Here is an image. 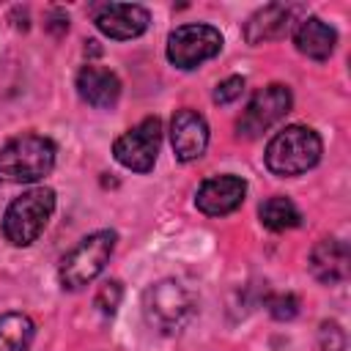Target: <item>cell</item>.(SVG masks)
<instances>
[{
	"instance_id": "obj_12",
	"label": "cell",
	"mask_w": 351,
	"mask_h": 351,
	"mask_svg": "<svg viewBox=\"0 0 351 351\" xmlns=\"http://www.w3.org/2000/svg\"><path fill=\"white\" fill-rule=\"evenodd\" d=\"M348 263H351L348 244L337 239H324L310 252V271L315 274V280L326 285L343 282L348 277Z\"/></svg>"
},
{
	"instance_id": "obj_11",
	"label": "cell",
	"mask_w": 351,
	"mask_h": 351,
	"mask_svg": "<svg viewBox=\"0 0 351 351\" xmlns=\"http://www.w3.org/2000/svg\"><path fill=\"white\" fill-rule=\"evenodd\" d=\"M170 140H173V151L181 162H192V159L203 156V151L208 145V126H206L203 115L195 110H178L170 123Z\"/></svg>"
},
{
	"instance_id": "obj_7",
	"label": "cell",
	"mask_w": 351,
	"mask_h": 351,
	"mask_svg": "<svg viewBox=\"0 0 351 351\" xmlns=\"http://www.w3.org/2000/svg\"><path fill=\"white\" fill-rule=\"evenodd\" d=\"M143 310H145V318L156 329L173 332L186 321V315L192 310V302H189V293L181 288V282L162 280V282H156V285H151L145 291Z\"/></svg>"
},
{
	"instance_id": "obj_13",
	"label": "cell",
	"mask_w": 351,
	"mask_h": 351,
	"mask_svg": "<svg viewBox=\"0 0 351 351\" xmlns=\"http://www.w3.org/2000/svg\"><path fill=\"white\" fill-rule=\"evenodd\" d=\"M77 90H80V96L88 104H93L99 110H107L121 96V80L110 69H101V66L88 63L77 74Z\"/></svg>"
},
{
	"instance_id": "obj_20",
	"label": "cell",
	"mask_w": 351,
	"mask_h": 351,
	"mask_svg": "<svg viewBox=\"0 0 351 351\" xmlns=\"http://www.w3.org/2000/svg\"><path fill=\"white\" fill-rule=\"evenodd\" d=\"M241 90H244V80H241V77H228L225 82H219V85H217V90H214V101L228 104V101L239 99V96H241Z\"/></svg>"
},
{
	"instance_id": "obj_19",
	"label": "cell",
	"mask_w": 351,
	"mask_h": 351,
	"mask_svg": "<svg viewBox=\"0 0 351 351\" xmlns=\"http://www.w3.org/2000/svg\"><path fill=\"white\" fill-rule=\"evenodd\" d=\"M118 302H121V282H115V280L104 282V285L99 288V293H96V307H99L104 315H112L115 307H118Z\"/></svg>"
},
{
	"instance_id": "obj_16",
	"label": "cell",
	"mask_w": 351,
	"mask_h": 351,
	"mask_svg": "<svg viewBox=\"0 0 351 351\" xmlns=\"http://www.w3.org/2000/svg\"><path fill=\"white\" fill-rule=\"evenodd\" d=\"M33 335L36 326L25 313L0 315V351H27Z\"/></svg>"
},
{
	"instance_id": "obj_21",
	"label": "cell",
	"mask_w": 351,
	"mask_h": 351,
	"mask_svg": "<svg viewBox=\"0 0 351 351\" xmlns=\"http://www.w3.org/2000/svg\"><path fill=\"white\" fill-rule=\"evenodd\" d=\"M321 346H324V351H343L346 348V335L335 321L321 326Z\"/></svg>"
},
{
	"instance_id": "obj_2",
	"label": "cell",
	"mask_w": 351,
	"mask_h": 351,
	"mask_svg": "<svg viewBox=\"0 0 351 351\" xmlns=\"http://www.w3.org/2000/svg\"><path fill=\"white\" fill-rule=\"evenodd\" d=\"M321 159V137L310 126H285L266 148V167L277 176H299Z\"/></svg>"
},
{
	"instance_id": "obj_6",
	"label": "cell",
	"mask_w": 351,
	"mask_h": 351,
	"mask_svg": "<svg viewBox=\"0 0 351 351\" xmlns=\"http://www.w3.org/2000/svg\"><path fill=\"white\" fill-rule=\"evenodd\" d=\"M159 145H162V121L145 118L134 129H129L126 134H121L115 140L112 156L118 159V165H123L134 173H145L154 167Z\"/></svg>"
},
{
	"instance_id": "obj_1",
	"label": "cell",
	"mask_w": 351,
	"mask_h": 351,
	"mask_svg": "<svg viewBox=\"0 0 351 351\" xmlns=\"http://www.w3.org/2000/svg\"><path fill=\"white\" fill-rule=\"evenodd\" d=\"M55 167V145L41 134H25L0 148V181L30 184Z\"/></svg>"
},
{
	"instance_id": "obj_10",
	"label": "cell",
	"mask_w": 351,
	"mask_h": 351,
	"mask_svg": "<svg viewBox=\"0 0 351 351\" xmlns=\"http://www.w3.org/2000/svg\"><path fill=\"white\" fill-rule=\"evenodd\" d=\"M244 195H247V184L239 176H217V178H208L200 184L195 203L203 214L222 217V214L236 211L241 206Z\"/></svg>"
},
{
	"instance_id": "obj_14",
	"label": "cell",
	"mask_w": 351,
	"mask_h": 351,
	"mask_svg": "<svg viewBox=\"0 0 351 351\" xmlns=\"http://www.w3.org/2000/svg\"><path fill=\"white\" fill-rule=\"evenodd\" d=\"M293 11H296L293 5H280V3H271L261 11H255L250 16V22L244 25V38L250 44H263V41L282 38L291 27Z\"/></svg>"
},
{
	"instance_id": "obj_18",
	"label": "cell",
	"mask_w": 351,
	"mask_h": 351,
	"mask_svg": "<svg viewBox=\"0 0 351 351\" xmlns=\"http://www.w3.org/2000/svg\"><path fill=\"white\" fill-rule=\"evenodd\" d=\"M266 307H269V313H271L274 318L288 321V318H293V315L299 313V299H296L293 293H277V296H271V299L266 302Z\"/></svg>"
},
{
	"instance_id": "obj_15",
	"label": "cell",
	"mask_w": 351,
	"mask_h": 351,
	"mask_svg": "<svg viewBox=\"0 0 351 351\" xmlns=\"http://www.w3.org/2000/svg\"><path fill=\"white\" fill-rule=\"evenodd\" d=\"M293 41H296V49L313 60H324L332 55L335 44H337V33L321 22L318 16H307L299 22L296 33H293Z\"/></svg>"
},
{
	"instance_id": "obj_17",
	"label": "cell",
	"mask_w": 351,
	"mask_h": 351,
	"mask_svg": "<svg viewBox=\"0 0 351 351\" xmlns=\"http://www.w3.org/2000/svg\"><path fill=\"white\" fill-rule=\"evenodd\" d=\"M261 222L269 228V230H274V233H280V230H291V228H296L299 225V208L288 200V197H269L263 206H261Z\"/></svg>"
},
{
	"instance_id": "obj_3",
	"label": "cell",
	"mask_w": 351,
	"mask_h": 351,
	"mask_svg": "<svg viewBox=\"0 0 351 351\" xmlns=\"http://www.w3.org/2000/svg\"><path fill=\"white\" fill-rule=\"evenodd\" d=\"M52 211H55V192L52 189H44V186L27 189L22 197H16L5 208V217H3L5 239L16 247L33 244L41 236V230L47 228Z\"/></svg>"
},
{
	"instance_id": "obj_4",
	"label": "cell",
	"mask_w": 351,
	"mask_h": 351,
	"mask_svg": "<svg viewBox=\"0 0 351 351\" xmlns=\"http://www.w3.org/2000/svg\"><path fill=\"white\" fill-rule=\"evenodd\" d=\"M112 250H115V233L112 230H96V233L85 236L60 261V269H58L60 285L69 291H77V288L93 282L101 274V269L107 266Z\"/></svg>"
},
{
	"instance_id": "obj_8",
	"label": "cell",
	"mask_w": 351,
	"mask_h": 351,
	"mask_svg": "<svg viewBox=\"0 0 351 351\" xmlns=\"http://www.w3.org/2000/svg\"><path fill=\"white\" fill-rule=\"evenodd\" d=\"M288 110H291V90L285 85H269L250 99L236 129L241 137H258L269 126H274Z\"/></svg>"
},
{
	"instance_id": "obj_9",
	"label": "cell",
	"mask_w": 351,
	"mask_h": 351,
	"mask_svg": "<svg viewBox=\"0 0 351 351\" xmlns=\"http://www.w3.org/2000/svg\"><path fill=\"white\" fill-rule=\"evenodd\" d=\"M96 27L118 41L137 38L148 27V11L137 3H107L96 8Z\"/></svg>"
},
{
	"instance_id": "obj_5",
	"label": "cell",
	"mask_w": 351,
	"mask_h": 351,
	"mask_svg": "<svg viewBox=\"0 0 351 351\" xmlns=\"http://www.w3.org/2000/svg\"><path fill=\"white\" fill-rule=\"evenodd\" d=\"M222 49V36L211 25H181L167 38V60L178 69H195Z\"/></svg>"
}]
</instances>
